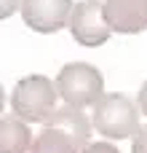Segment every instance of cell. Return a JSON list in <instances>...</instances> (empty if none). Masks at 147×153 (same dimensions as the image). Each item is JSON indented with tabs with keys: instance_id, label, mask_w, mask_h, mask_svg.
<instances>
[{
	"instance_id": "obj_6",
	"label": "cell",
	"mask_w": 147,
	"mask_h": 153,
	"mask_svg": "<svg viewBox=\"0 0 147 153\" xmlns=\"http://www.w3.org/2000/svg\"><path fill=\"white\" fill-rule=\"evenodd\" d=\"M72 0H21V19L29 30L51 35L70 24Z\"/></svg>"
},
{
	"instance_id": "obj_2",
	"label": "cell",
	"mask_w": 147,
	"mask_h": 153,
	"mask_svg": "<svg viewBox=\"0 0 147 153\" xmlns=\"http://www.w3.org/2000/svg\"><path fill=\"white\" fill-rule=\"evenodd\" d=\"M139 102H134L131 97L112 91V94H102V100L94 105V129L107 137V140H126L134 137L139 129Z\"/></svg>"
},
{
	"instance_id": "obj_8",
	"label": "cell",
	"mask_w": 147,
	"mask_h": 153,
	"mask_svg": "<svg viewBox=\"0 0 147 153\" xmlns=\"http://www.w3.org/2000/svg\"><path fill=\"white\" fill-rule=\"evenodd\" d=\"M32 140L35 137L24 118L19 116L0 118V153H29Z\"/></svg>"
},
{
	"instance_id": "obj_3",
	"label": "cell",
	"mask_w": 147,
	"mask_h": 153,
	"mask_svg": "<svg viewBox=\"0 0 147 153\" xmlns=\"http://www.w3.org/2000/svg\"><path fill=\"white\" fill-rule=\"evenodd\" d=\"M56 83H51L46 75H27L11 91V108L13 116L24 118L27 124H43L56 110Z\"/></svg>"
},
{
	"instance_id": "obj_12",
	"label": "cell",
	"mask_w": 147,
	"mask_h": 153,
	"mask_svg": "<svg viewBox=\"0 0 147 153\" xmlns=\"http://www.w3.org/2000/svg\"><path fill=\"white\" fill-rule=\"evenodd\" d=\"M137 102H139V110L147 116V81L142 83V89H139V97H137Z\"/></svg>"
},
{
	"instance_id": "obj_10",
	"label": "cell",
	"mask_w": 147,
	"mask_h": 153,
	"mask_svg": "<svg viewBox=\"0 0 147 153\" xmlns=\"http://www.w3.org/2000/svg\"><path fill=\"white\" fill-rule=\"evenodd\" d=\"M19 8H21V0H0V19L13 16Z\"/></svg>"
},
{
	"instance_id": "obj_5",
	"label": "cell",
	"mask_w": 147,
	"mask_h": 153,
	"mask_svg": "<svg viewBox=\"0 0 147 153\" xmlns=\"http://www.w3.org/2000/svg\"><path fill=\"white\" fill-rule=\"evenodd\" d=\"M70 32L80 46H102L107 43L112 27L104 16V0H80L70 16Z\"/></svg>"
},
{
	"instance_id": "obj_1",
	"label": "cell",
	"mask_w": 147,
	"mask_h": 153,
	"mask_svg": "<svg viewBox=\"0 0 147 153\" xmlns=\"http://www.w3.org/2000/svg\"><path fill=\"white\" fill-rule=\"evenodd\" d=\"M40 129V134L32 140L29 153H83L91 137V121L86 118L83 108H72L64 102V108H56Z\"/></svg>"
},
{
	"instance_id": "obj_13",
	"label": "cell",
	"mask_w": 147,
	"mask_h": 153,
	"mask_svg": "<svg viewBox=\"0 0 147 153\" xmlns=\"http://www.w3.org/2000/svg\"><path fill=\"white\" fill-rule=\"evenodd\" d=\"M3 105H5V91H3V86H0V113H3Z\"/></svg>"
},
{
	"instance_id": "obj_4",
	"label": "cell",
	"mask_w": 147,
	"mask_h": 153,
	"mask_svg": "<svg viewBox=\"0 0 147 153\" xmlns=\"http://www.w3.org/2000/svg\"><path fill=\"white\" fill-rule=\"evenodd\" d=\"M102 89H104V78L88 62H70L56 75V91L72 108L96 105L102 100Z\"/></svg>"
},
{
	"instance_id": "obj_11",
	"label": "cell",
	"mask_w": 147,
	"mask_h": 153,
	"mask_svg": "<svg viewBox=\"0 0 147 153\" xmlns=\"http://www.w3.org/2000/svg\"><path fill=\"white\" fill-rule=\"evenodd\" d=\"M83 153H121L112 143H91V145H86Z\"/></svg>"
},
{
	"instance_id": "obj_7",
	"label": "cell",
	"mask_w": 147,
	"mask_h": 153,
	"mask_svg": "<svg viewBox=\"0 0 147 153\" xmlns=\"http://www.w3.org/2000/svg\"><path fill=\"white\" fill-rule=\"evenodd\" d=\"M104 16L112 32L137 35L147 30V0H104Z\"/></svg>"
},
{
	"instance_id": "obj_9",
	"label": "cell",
	"mask_w": 147,
	"mask_h": 153,
	"mask_svg": "<svg viewBox=\"0 0 147 153\" xmlns=\"http://www.w3.org/2000/svg\"><path fill=\"white\" fill-rule=\"evenodd\" d=\"M131 153H147V124L137 129V134L131 140Z\"/></svg>"
}]
</instances>
